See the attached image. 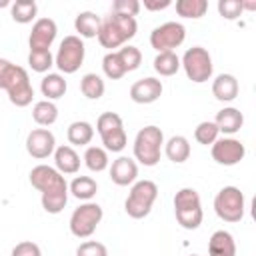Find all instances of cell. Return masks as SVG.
Returning a JSON list of instances; mask_svg holds the SVG:
<instances>
[{"label":"cell","instance_id":"cell-1","mask_svg":"<svg viewBox=\"0 0 256 256\" xmlns=\"http://www.w3.org/2000/svg\"><path fill=\"white\" fill-rule=\"evenodd\" d=\"M30 184L40 192L42 196V208L48 214H60L68 202V184L64 176L48 166V164H38L30 170Z\"/></svg>","mask_w":256,"mask_h":256},{"label":"cell","instance_id":"cell-2","mask_svg":"<svg viewBox=\"0 0 256 256\" xmlns=\"http://www.w3.org/2000/svg\"><path fill=\"white\" fill-rule=\"evenodd\" d=\"M0 90H6L8 100L18 108L28 106L34 98V88L30 84L28 72L6 58H0Z\"/></svg>","mask_w":256,"mask_h":256},{"label":"cell","instance_id":"cell-3","mask_svg":"<svg viewBox=\"0 0 256 256\" xmlns=\"http://www.w3.org/2000/svg\"><path fill=\"white\" fill-rule=\"evenodd\" d=\"M136 30H138L136 18L110 12V16H106L102 20L100 32H98L96 38H98L102 48H108L112 52V48H120L122 44L132 40L136 36Z\"/></svg>","mask_w":256,"mask_h":256},{"label":"cell","instance_id":"cell-4","mask_svg":"<svg viewBox=\"0 0 256 256\" xmlns=\"http://www.w3.org/2000/svg\"><path fill=\"white\" fill-rule=\"evenodd\" d=\"M164 146V134L158 126L150 124L138 130L134 138V158L144 166H156L160 162Z\"/></svg>","mask_w":256,"mask_h":256},{"label":"cell","instance_id":"cell-5","mask_svg":"<svg viewBox=\"0 0 256 256\" xmlns=\"http://www.w3.org/2000/svg\"><path fill=\"white\" fill-rule=\"evenodd\" d=\"M174 214L182 228L196 230L202 224V202L194 188H180L174 196Z\"/></svg>","mask_w":256,"mask_h":256},{"label":"cell","instance_id":"cell-6","mask_svg":"<svg viewBox=\"0 0 256 256\" xmlns=\"http://www.w3.org/2000/svg\"><path fill=\"white\" fill-rule=\"evenodd\" d=\"M158 198V186L152 180H138L132 184L130 194L124 202V210L130 218L140 220L146 218Z\"/></svg>","mask_w":256,"mask_h":256},{"label":"cell","instance_id":"cell-7","mask_svg":"<svg viewBox=\"0 0 256 256\" xmlns=\"http://www.w3.org/2000/svg\"><path fill=\"white\" fill-rule=\"evenodd\" d=\"M96 130L102 138L104 150L108 152H122L126 148V130L124 122L116 112H102L96 120Z\"/></svg>","mask_w":256,"mask_h":256},{"label":"cell","instance_id":"cell-8","mask_svg":"<svg viewBox=\"0 0 256 256\" xmlns=\"http://www.w3.org/2000/svg\"><path fill=\"white\" fill-rule=\"evenodd\" d=\"M180 68H184L188 80H192L196 84H202V82H208L212 78L214 64H212V56L206 48L192 46L184 52V56L180 60Z\"/></svg>","mask_w":256,"mask_h":256},{"label":"cell","instance_id":"cell-9","mask_svg":"<svg viewBox=\"0 0 256 256\" xmlns=\"http://www.w3.org/2000/svg\"><path fill=\"white\" fill-rule=\"evenodd\" d=\"M214 212L224 222H240L246 212L244 194L236 186H224L214 198Z\"/></svg>","mask_w":256,"mask_h":256},{"label":"cell","instance_id":"cell-10","mask_svg":"<svg viewBox=\"0 0 256 256\" xmlns=\"http://www.w3.org/2000/svg\"><path fill=\"white\" fill-rule=\"evenodd\" d=\"M84 54H86V48L82 38L70 34L60 42V48L54 56V66L62 74H74L84 62Z\"/></svg>","mask_w":256,"mask_h":256},{"label":"cell","instance_id":"cell-11","mask_svg":"<svg viewBox=\"0 0 256 256\" xmlns=\"http://www.w3.org/2000/svg\"><path fill=\"white\" fill-rule=\"evenodd\" d=\"M104 212L102 206L96 202H84L80 204L72 216H70V232L76 238H90L96 230V226L100 224Z\"/></svg>","mask_w":256,"mask_h":256},{"label":"cell","instance_id":"cell-12","mask_svg":"<svg viewBox=\"0 0 256 256\" xmlns=\"http://www.w3.org/2000/svg\"><path fill=\"white\" fill-rule=\"evenodd\" d=\"M186 38V28L180 22H164L150 32V46L158 52L178 48Z\"/></svg>","mask_w":256,"mask_h":256},{"label":"cell","instance_id":"cell-13","mask_svg":"<svg viewBox=\"0 0 256 256\" xmlns=\"http://www.w3.org/2000/svg\"><path fill=\"white\" fill-rule=\"evenodd\" d=\"M210 152H212V160L222 166H234V164L242 162L246 156L244 144L236 138H218L212 144Z\"/></svg>","mask_w":256,"mask_h":256},{"label":"cell","instance_id":"cell-14","mask_svg":"<svg viewBox=\"0 0 256 256\" xmlns=\"http://www.w3.org/2000/svg\"><path fill=\"white\" fill-rule=\"evenodd\" d=\"M26 150L32 158L44 160L56 150V138L48 128H34L26 136Z\"/></svg>","mask_w":256,"mask_h":256},{"label":"cell","instance_id":"cell-15","mask_svg":"<svg viewBox=\"0 0 256 256\" xmlns=\"http://www.w3.org/2000/svg\"><path fill=\"white\" fill-rule=\"evenodd\" d=\"M56 34H58V26L52 18H38L28 38L30 50H50L52 42L56 40Z\"/></svg>","mask_w":256,"mask_h":256},{"label":"cell","instance_id":"cell-16","mask_svg":"<svg viewBox=\"0 0 256 256\" xmlns=\"http://www.w3.org/2000/svg\"><path fill=\"white\" fill-rule=\"evenodd\" d=\"M162 82L158 78H140L130 86V98L136 104H152L162 96Z\"/></svg>","mask_w":256,"mask_h":256},{"label":"cell","instance_id":"cell-17","mask_svg":"<svg viewBox=\"0 0 256 256\" xmlns=\"http://www.w3.org/2000/svg\"><path fill=\"white\" fill-rule=\"evenodd\" d=\"M138 178V164L136 160L128 158V156H120L112 162L110 166V180L116 186H128L134 184Z\"/></svg>","mask_w":256,"mask_h":256},{"label":"cell","instance_id":"cell-18","mask_svg":"<svg viewBox=\"0 0 256 256\" xmlns=\"http://www.w3.org/2000/svg\"><path fill=\"white\" fill-rule=\"evenodd\" d=\"M54 168L64 176V174H76L80 170V156L78 152L64 144V146H58L54 150Z\"/></svg>","mask_w":256,"mask_h":256},{"label":"cell","instance_id":"cell-19","mask_svg":"<svg viewBox=\"0 0 256 256\" xmlns=\"http://www.w3.org/2000/svg\"><path fill=\"white\" fill-rule=\"evenodd\" d=\"M238 80L232 74H218L212 82V94L220 102H232L238 96Z\"/></svg>","mask_w":256,"mask_h":256},{"label":"cell","instance_id":"cell-20","mask_svg":"<svg viewBox=\"0 0 256 256\" xmlns=\"http://www.w3.org/2000/svg\"><path fill=\"white\" fill-rule=\"evenodd\" d=\"M214 124L218 126V132H224V134H236L242 124H244V114L238 110V108H222L220 112H216V118H214Z\"/></svg>","mask_w":256,"mask_h":256},{"label":"cell","instance_id":"cell-21","mask_svg":"<svg viewBox=\"0 0 256 256\" xmlns=\"http://www.w3.org/2000/svg\"><path fill=\"white\" fill-rule=\"evenodd\" d=\"M208 254L210 256H236L234 236L226 230H216L208 240Z\"/></svg>","mask_w":256,"mask_h":256},{"label":"cell","instance_id":"cell-22","mask_svg":"<svg viewBox=\"0 0 256 256\" xmlns=\"http://www.w3.org/2000/svg\"><path fill=\"white\" fill-rule=\"evenodd\" d=\"M164 154L174 164L186 162L190 158V142H188V138L186 136H180V134L168 138V142H164Z\"/></svg>","mask_w":256,"mask_h":256},{"label":"cell","instance_id":"cell-23","mask_svg":"<svg viewBox=\"0 0 256 256\" xmlns=\"http://www.w3.org/2000/svg\"><path fill=\"white\" fill-rule=\"evenodd\" d=\"M66 88H68V84H66L64 76L58 72H48L40 82L42 96H46V100H50V102L62 98L66 94Z\"/></svg>","mask_w":256,"mask_h":256},{"label":"cell","instance_id":"cell-24","mask_svg":"<svg viewBox=\"0 0 256 256\" xmlns=\"http://www.w3.org/2000/svg\"><path fill=\"white\" fill-rule=\"evenodd\" d=\"M100 16H96L94 12L86 10V12H80L74 20V28L76 32L80 34V38H96L98 32H100Z\"/></svg>","mask_w":256,"mask_h":256},{"label":"cell","instance_id":"cell-25","mask_svg":"<svg viewBox=\"0 0 256 256\" xmlns=\"http://www.w3.org/2000/svg\"><path fill=\"white\" fill-rule=\"evenodd\" d=\"M68 192H70L74 198H78V200L90 202V200L96 196V192H98V184H96V180L90 178V176H76V178L68 184Z\"/></svg>","mask_w":256,"mask_h":256},{"label":"cell","instance_id":"cell-26","mask_svg":"<svg viewBox=\"0 0 256 256\" xmlns=\"http://www.w3.org/2000/svg\"><path fill=\"white\" fill-rule=\"evenodd\" d=\"M66 136H68V142H70L72 146H86V144H90L92 138H94V128H92V124L86 122V120H76V122H72V124L68 126Z\"/></svg>","mask_w":256,"mask_h":256},{"label":"cell","instance_id":"cell-27","mask_svg":"<svg viewBox=\"0 0 256 256\" xmlns=\"http://www.w3.org/2000/svg\"><path fill=\"white\" fill-rule=\"evenodd\" d=\"M10 14L12 20L18 24H28L36 18L38 14V4L34 0H16L10 4Z\"/></svg>","mask_w":256,"mask_h":256},{"label":"cell","instance_id":"cell-28","mask_svg":"<svg viewBox=\"0 0 256 256\" xmlns=\"http://www.w3.org/2000/svg\"><path fill=\"white\" fill-rule=\"evenodd\" d=\"M32 118L38 126H52L58 120V108L50 100H40L32 108Z\"/></svg>","mask_w":256,"mask_h":256},{"label":"cell","instance_id":"cell-29","mask_svg":"<svg viewBox=\"0 0 256 256\" xmlns=\"http://www.w3.org/2000/svg\"><path fill=\"white\" fill-rule=\"evenodd\" d=\"M154 70L160 76H174L180 70V58L176 56L174 50L158 52L156 58H154Z\"/></svg>","mask_w":256,"mask_h":256},{"label":"cell","instance_id":"cell-30","mask_svg":"<svg viewBox=\"0 0 256 256\" xmlns=\"http://www.w3.org/2000/svg\"><path fill=\"white\" fill-rule=\"evenodd\" d=\"M80 90H82V94H84L88 100H98V98L104 96L106 86H104V80H102L98 74L90 72V74H84V76H82V80H80Z\"/></svg>","mask_w":256,"mask_h":256},{"label":"cell","instance_id":"cell-31","mask_svg":"<svg viewBox=\"0 0 256 256\" xmlns=\"http://www.w3.org/2000/svg\"><path fill=\"white\" fill-rule=\"evenodd\" d=\"M108 152L102 146H88L84 152V164L92 172H102L108 168Z\"/></svg>","mask_w":256,"mask_h":256},{"label":"cell","instance_id":"cell-32","mask_svg":"<svg viewBox=\"0 0 256 256\" xmlns=\"http://www.w3.org/2000/svg\"><path fill=\"white\" fill-rule=\"evenodd\" d=\"M208 10L206 0H178L176 2V14L182 18H202Z\"/></svg>","mask_w":256,"mask_h":256},{"label":"cell","instance_id":"cell-33","mask_svg":"<svg viewBox=\"0 0 256 256\" xmlns=\"http://www.w3.org/2000/svg\"><path fill=\"white\" fill-rule=\"evenodd\" d=\"M28 64L34 72H48L54 66V56L50 50H30L28 52Z\"/></svg>","mask_w":256,"mask_h":256},{"label":"cell","instance_id":"cell-34","mask_svg":"<svg viewBox=\"0 0 256 256\" xmlns=\"http://www.w3.org/2000/svg\"><path fill=\"white\" fill-rule=\"evenodd\" d=\"M102 70L104 74L110 78V80H120L124 74H126V68L118 56V52H108L104 58H102Z\"/></svg>","mask_w":256,"mask_h":256},{"label":"cell","instance_id":"cell-35","mask_svg":"<svg viewBox=\"0 0 256 256\" xmlns=\"http://www.w3.org/2000/svg\"><path fill=\"white\" fill-rule=\"evenodd\" d=\"M218 126L214 124V122H210V120H204V122H200L198 126H196V130H194V138H196V142L198 144H204V146H212L216 140H218Z\"/></svg>","mask_w":256,"mask_h":256},{"label":"cell","instance_id":"cell-36","mask_svg":"<svg viewBox=\"0 0 256 256\" xmlns=\"http://www.w3.org/2000/svg\"><path fill=\"white\" fill-rule=\"evenodd\" d=\"M118 56H120V60H122L126 72H132V70H136V68L142 64V52H140L136 46H130V44H128V46L120 48V50H118Z\"/></svg>","mask_w":256,"mask_h":256},{"label":"cell","instance_id":"cell-37","mask_svg":"<svg viewBox=\"0 0 256 256\" xmlns=\"http://www.w3.org/2000/svg\"><path fill=\"white\" fill-rule=\"evenodd\" d=\"M218 12L226 20H236L244 10H242V0H220L218 2Z\"/></svg>","mask_w":256,"mask_h":256},{"label":"cell","instance_id":"cell-38","mask_svg":"<svg viewBox=\"0 0 256 256\" xmlns=\"http://www.w3.org/2000/svg\"><path fill=\"white\" fill-rule=\"evenodd\" d=\"M76 256H108V250L102 242L88 240V242H82L76 248Z\"/></svg>","mask_w":256,"mask_h":256},{"label":"cell","instance_id":"cell-39","mask_svg":"<svg viewBox=\"0 0 256 256\" xmlns=\"http://www.w3.org/2000/svg\"><path fill=\"white\" fill-rule=\"evenodd\" d=\"M112 12L134 18L140 12V2L138 0H114L112 2Z\"/></svg>","mask_w":256,"mask_h":256},{"label":"cell","instance_id":"cell-40","mask_svg":"<svg viewBox=\"0 0 256 256\" xmlns=\"http://www.w3.org/2000/svg\"><path fill=\"white\" fill-rule=\"evenodd\" d=\"M12 256H42V252H40L38 244L30 242V240H24V242H18L12 248Z\"/></svg>","mask_w":256,"mask_h":256},{"label":"cell","instance_id":"cell-41","mask_svg":"<svg viewBox=\"0 0 256 256\" xmlns=\"http://www.w3.org/2000/svg\"><path fill=\"white\" fill-rule=\"evenodd\" d=\"M170 4H172L170 0H144V8L146 10H164Z\"/></svg>","mask_w":256,"mask_h":256},{"label":"cell","instance_id":"cell-42","mask_svg":"<svg viewBox=\"0 0 256 256\" xmlns=\"http://www.w3.org/2000/svg\"><path fill=\"white\" fill-rule=\"evenodd\" d=\"M8 4H10L8 0H0V8H4V6H8Z\"/></svg>","mask_w":256,"mask_h":256},{"label":"cell","instance_id":"cell-43","mask_svg":"<svg viewBox=\"0 0 256 256\" xmlns=\"http://www.w3.org/2000/svg\"><path fill=\"white\" fill-rule=\"evenodd\" d=\"M190 256H198V254H190Z\"/></svg>","mask_w":256,"mask_h":256}]
</instances>
